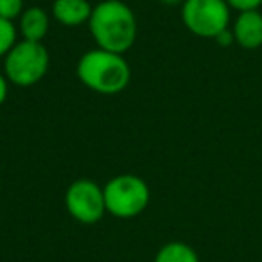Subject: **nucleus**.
<instances>
[{"label":"nucleus","mask_w":262,"mask_h":262,"mask_svg":"<svg viewBox=\"0 0 262 262\" xmlns=\"http://www.w3.org/2000/svg\"><path fill=\"white\" fill-rule=\"evenodd\" d=\"M51 20L45 9L41 8H27L18 18V33L22 40L29 41H43L47 36Z\"/></svg>","instance_id":"9"},{"label":"nucleus","mask_w":262,"mask_h":262,"mask_svg":"<svg viewBox=\"0 0 262 262\" xmlns=\"http://www.w3.org/2000/svg\"><path fill=\"white\" fill-rule=\"evenodd\" d=\"M94 6L88 0H54L52 16L65 27H79L88 24Z\"/></svg>","instance_id":"8"},{"label":"nucleus","mask_w":262,"mask_h":262,"mask_svg":"<svg viewBox=\"0 0 262 262\" xmlns=\"http://www.w3.org/2000/svg\"><path fill=\"white\" fill-rule=\"evenodd\" d=\"M230 9H235L237 13L243 11H255L262 6V0H226Z\"/></svg>","instance_id":"13"},{"label":"nucleus","mask_w":262,"mask_h":262,"mask_svg":"<svg viewBox=\"0 0 262 262\" xmlns=\"http://www.w3.org/2000/svg\"><path fill=\"white\" fill-rule=\"evenodd\" d=\"M214 41L219 45V47H230V45L235 43V38H233L232 27H230V29H226V31H223L221 34H217Z\"/></svg>","instance_id":"14"},{"label":"nucleus","mask_w":262,"mask_h":262,"mask_svg":"<svg viewBox=\"0 0 262 262\" xmlns=\"http://www.w3.org/2000/svg\"><path fill=\"white\" fill-rule=\"evenodd\" d=\"M232 9L226 0H185L182 20L194 36L215 40L217 34L230 29Z\"/></svg>","instance_id":"5"},{"label":"nucleus","mask_w":262,"mask_h":262,"mask_svg":"<svg viewBox=\"0 0 262 262\" xmlns=\"http://www.w3.org/2000/svg\"><path fill=\"white\" fill-rule=\"evenodd\" d=\"M49 63L51 56L41 41H16L4 58V76L15 86H33L43 79Z\"/></svg>","instance_id":"3"},{"label":"nucleus","mask_w":262,"mask_h":262,"mask_svg":"<svg viewBox=\"0 0 262 262\" xmlns=\"http://www.w3.org/2000/svg\"><path fill=\"white\" fill-rule=\"evenodd\" d=\"M232 33L235 43L246 51H255L262 47V13L243 11L235 16L232 24Z\"/></svg>","instance_id":"7"},{"label":"nucleus","mask_w":262,"mask_h":262,"mask_svg":"<svg viewBox=\"0 0 262 262\" xmlns=\"http://www.w3.org/2000/svg\"><path fill=\"white\" fill-rule=\"evenodd\" d=\"M16 36H18V29L15 27V24L0 18V58H6L8 52L15 47Z\"/></svg>","instance_id":"11"},{"label":"nucleus","mask_w":262,"mask_h":262,"mask_svg":"<svg viewBox=\"0 0 262 262\" xmlns=\"http://www.w3.org/2000/svg\"><path fill=\"white\" fill-rule=\"evenodd\" d=\"M67 212L81 225H95L106 214L104 190L92 180H76L65 192Z\"/></svg>","instance_id":"6"},{"label":"nucleus","mask_w":262,"mask_h":262,"mask_svg":"<svg viewBox=\"0 0 262 262\" xmlns=\"http://www.w3.org/2000/svg\"><path fill=\"white\" fill-rule=\"evenodd\" d=\"M88 29L99 49L127 52L137 40V18L122 0H102L92 9Z\"/></svg>","instance_id":"1"},{"label":"nucleus","mask_w":262,"mask_h":262,"mask_svg":"<svg viewBox=\"0 0 262 262\" xmlns=\"http://www.w3.org/2000/svg\"><path fill=\"white\" fill-rule=\"evenodd\" d=\"M155 262H200L196 250L182 241H171L157 251Z\"/></svg>","instance_id":"10"},{"label":"nucleus","mask_w":262,"mask_h":262,"mask_svg":"<svg viewBox=\"0 0 262 262\" xmlns=\"http://www.w3.org/2000/svg\"><path fill=\"white\" fill-rule=\"evenodd\" d=\"M76 74L84 86L101 95L120 94L126 90L131 79V69L124 59V54L99 47L81 56Z\"/></svg>","instance_id":"2"},{"label":"nucleus","mask_w":262,"mask_h":262,"mask_svg":"<svg viewBox=\"0 0 262 262\" xmlns=\"http://www.w3.org/2000/svg\"><path fill=\"white\" fill-rule=\"evenodd\" d=\"M164 6H182L185 0H160Z\"/></svg>","instance_id":"16"},{"label":"nucleus","mask_w":262,"mask_h":262,"mask_svg":"<svg viewBox=\"0 0 262 262\" xmlns=\"http://www.w3.org/2000/svg\"><path fill=\"white\" fill-rule=\"evenodd\" d=\"M102 190H104L106 212L119 219H131L140 215L151 200L149 187L137 174L113 176L102 187Z\"/></svg>","instance_id":"4"},{"label":"nucleus","mask_w":262,"mask_h":262,"mask_svg":"<svg viewBox=\"0 0 262 262\" xmlns=\"http://www.w3.org/2000/svg\"><path fill=\"white\" fill-rule=\"evenodd\" d=\"M8 92H9V81L4 74L0 72V106L4 104L6 99H8Z\"/></svg>","instance_id":"15"},{"label":"nucleus","mask_w":262,"mask_h":262,"mask_svg":"<svg viewBox=\"0 0 262 262\" xmlns=\"http://www.w3.org/2000/svg\"><path fill=\"white\" fill-rule=\"evenodd\" d=\"M26 11L24 0H0V18L15 22Z\"/></svg>","instance_id":"12"}]
</instances>
